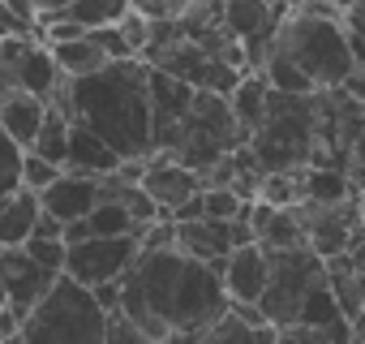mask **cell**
Masks as SVG:
<instances>
[{"label": "cell", "instance_id": "6da1fadb", "mask_svg": "<svg viewBox=\"0 0 365 344\" xmlns=\"http://www.w3.org/2000/svg\"><path fill=\"white\" fill-rule=\"evenodd\" d=\"M228 310L220 267L190 258L185 250H138L120 275V314L142 340H198Z\"/></svg>", "mask_w": 365, "mask_h": 344}, {"label": "cell", "instance_id": "7a4b0ae2", "mask_svg": "<svg viewBox=\"0 0 365 344\" xmlns=\"http://www.w3.org/2000/svg\"><path fill=\"white\" fill-rule=\"evenodd\" d=\"M48 103H56L69 121L95 129L120 159L150 155V65L142 56L108 61L82 78L61 74Z\"/></svg>", "mask_w": 365, "mask_h": 344}, {"label": "cell", "instance_id": "3957f363", "mask_svg": "<svg viewBox=\"0 0 365 344\" xmlns=\"http://www.w3.org/2000/svg\"><path fill=\"white\" fill-rule=\"evenodd\" d=\"M262 172L279 168H301L314 163L318 155V99L309 95H288V91H267V112L258 129L245 138Z\"/></svg>", "mask_w": 365, "mask_h": 344}, {"label": "cell", "instance_id": "277c9868", "mask_svg": "<svg viewBox=\"0 0 365 344\" xmlns=\"http://www.w3.org/2000/svg\"><path fill=\"white\" fill-rule=\"evenodd\" d=\"M103 327H108V310L99 305L95 288L61 271L52 288L26 310L22 340L26 344H103Z\"/></svg>", "mask_w": 365, "mask_h": 344}, {"label": "cell", "instance_id": "5b68a950", "mask_svg": "<svg viewBox=\"0 0 365 344\" xmlns=\"http://www.w3.org/2000/svg\"><path fill=\"white\" fill-rule=\"evenodd\" d=\"M271 52L301 65L314 78V86H339L348 78V69L356 65L348 35H344V18H322V14H305V9H288L279 18Z\"/></svg>", "mask_w": 365, "mask_h": 344}, {"label": "cell", "instance_id": "8992f818", "mask_svg": "<svg viewBox=\"0 0 365 344\" xmlns=\"http://www.w3.org/2000/svg\"><path fill=\"white\" fill-rule=\"evenodd\" d=\"M245 138H250V133H245L241 121L232 116L228 95H220V91H198V86H194V103H190V112H185V125H180L172 151H159V155H172V159H180V163H190L194 172H202L211 159L237 151Z\"/></svg>", "mask_w": 365, "mask_h": 344}, {"label": "cell", "instance_id": "52a82bcc", "mask_svg": "<svg viewBox=\"0 0 365 344\" xmlns=\"http://www.w3.org/2000/svg\"><path fill=\"white\" fill-rule=\"evenodd\" d=\"M267 263H271V275L258 297V310L279 331V327L297 323L305 293L327 280V258L301 241V246H267Z\"/></svg>", "mask_w": 365, "mask_h": 344}, {"label": "cell", "instance_id": "ba28073f", "mask_svg": "<svg viewBox=\"0 0 365 344\" xmlns=\"http://www.w3.org/2000/svg\"><path fill=\"white\" fill-rule=\"evenodd\" d=\"M61 69L39 35H0V99L14 95H52Z\"/></svg>", "mask_w": 365, "mask_h": 344}, {"label": "cell", "instance_id": "9c48e42d", "mask_svg": "<svg viewBox=\"0 0 365 344\" xmlns=\"http://www.w3.org/2000/svg\"><path fill=\"white\" fill-rule=\"evenodd\" d=\"M297 220L305 228V246L318 250L322 258H339L348 254L361 233H365V211L361 198H335V203H314V198H297Z\"/></svg>", "mask_w": 365, "mask_h": 344}, {"label": "cell", "instance_id": "30bf717a", "mask_svg": "<svg viewBox=\"0 0 365 344\" xmlns=\"http://www.w3.org/2000/svg\"><path fill=\"white\" fill-rule=\"evenodd\" d=\"M133 258H138V237L133 233H116V237L91 233L86 241H73L65 250V275H73L78 284L95 288V284L120 280Z\"/></svg>", "mask_w": 365, "mask_h": 344}, {"label": "cell", "instance_id": "8fae6325", "mask_svg": "<svg viewBox=\"0 0 365 344\" xmlns=\"http://www.w3.org/2000/svg\"><path fill=\"white\" fill-rule=\"evenodd\" d=\"M194 103V86L180 82L163 69H150V155L155 151H172L185 112Z\"/></svg>", "mask_w": 365, "mask_h": 344}, {"label": "cell", "instance_id": "7c38bea8", "mask_svg": "<svg viewBox=\"0 0 365 344\" xmlns=\"http://www.w3.org/2000/svg\"><path fill=\"white\" fill-rule=\"evenodd\" d=\"M56 275H61V271L35 263V258L26 254V246H0V284H5L9 305H14L22 318H26V310L52 288Z\"/></svg>", "mask_w": 365, "mask_h": 344}, {"label": "cell", "instance_id": "4fadbf2b", "mask_svg": "<svg viewBox=\"0 0 365 344\" xmlns=\"http://www.w3.org/2000/svg\"><path fill=\"white\" fill-rule=\"evenodd\" d=\"M142 190L159 203V211L163 216H172L180 203H185L190 194H198L202 190V177L190 168V163H180V159H172V155H146V163H142Z\"/></svg>", "mask_w": 365, "mask_h": 344}, {"label": "cell", "instance_id": "5bb4252c", "mask_svg": "<svg viewBox=\"0 0 365 344\" xmlns=\"http://www.w3.org/2000/svg\"><path fill=\"white\" fill-rule=\"evenodd\" d=\"M267 275H271V263H267V246L262 241L232 246L228 258L220 263V280H224L228 301H258L262 288H267Z\"/></svg>", "mask_w": 365, "mask_h": 344}, {"label": "cell", "instance_id": "9a60e30c", "mask_svg": "<svg viewBox=\"0 0 365 344\" xmlns=\"http://www.w3.org/2000/svg\"><path fill=\"white\" fill-rule=\"evenodd\" d=\"M99 198V177H91V172H69L61 168L56 177L39 190V207L52 211L56 220H78L95 207Z\"/></svg>", "mask_w": 365, "mask_h": 344}, {"label": "cell", "instance_id": "2e32d148", "mask_svg": "<svg viewBox=\"0 0 365 344\" xmlns=\"http://www.w3.org/2000/svg\"><path fill=\"white\" fill-rule=\"evenodd\" d=\"M232 246H237V237H232V220H211V216L176 220V250H185L190 258H202V263L220 267V263L228 258Z\"/></svg>", "mask_w": 365, "mask_h": 344}, {"label": "cell", "instance_id": "e0dca14e", "mask_svg": "<svg viewBox=\"0 0 365 344\" xmlns=\"http://www.w3.org/2000/svg\"><path fill=\"white\" fill-rule=\"evenodd\" d=\"M120 163V155L82 121H69V142H65V168L69 172H91V177H103Z\"/></svg>", "mask_w": 365, "mask_h": 344}, {"label": "cell", "instance_id": "ac0fdd59", "mask_svg": "<svg viewBox=\"0 0 365 344\" xmlns=\"http://www.w3.org/2000/svg\"><path fill=\"white\" fill-rule=\"evenodd\" d=\"M39 216V194L18 186L14 194H5V207H0V246H22L35 228Z\"/></svg>", "mask_w": 365, "mask_h": 344}, {"label": "cell", "instance_id": "d6986e66", "mask_svg": "<svg viewBox=\"0 0 365 344\" xmlns=\"http://www.w3.org/2000/svg\"><path fill=\"white\" fill-rule=\"evenodd\" d=\"M48 52H52V61H56V69H61L65 78H82V74H95L99 65H108L103 48H99L86 31L73 35V39H52Z\"/></svg>", "mask_w": 365, "mask_h": 344}, {"label": "cell", "instance_id": "ffe728a7", "mask_svg": "<svg viewBox=\"0 0 365 344\" xmlns=\"http://www.w3.org/2000/svg\"><path fill=\"white\" fill-rule=\"evenodd\" d=\"M267 78L258 74V69H245L241 78H237V86L228 91V108H232V116L241 121V129L245 133H254L258 129V121H262V112H267Z\"/></svg>", "mask_w": 365, "mask_h": 344}, {"label": "cell", "instance_id": "44dd1931", "mask_svg": "<svg viewBox=\"0 0 365 344\" xmlns=\"http://www.w3.org/2000/svg\"><path fill=\"white\" fill-rule=\"evenodd\" d=\"M48 99L43 95H14V99H0V125H5L22 146H31L39 121H43Z\"/></svg>", "mask_w": 365, "mask_h": 344}, {"label": "cell", "instance_id": "7402d4cb", "mask_svg": "<svg viewBox=\"0 0 365 344\" xmlns=\"http://www.w3.org/2000/svg\"><path fill=\"white\" fill-rule=\"evenodd\" d=\"M198 340H245V344H267V340H279V331L271 327V323H250L245 314H237L232 310V301H228V310L198 335Z\"/></svg>", "mask_w": 365, "mask_h": 344}, {"label": "cell", "instance_id": "603a6c76", "mask_svg": "<svg viewBox=\"0 0 365 344\" xmlns=\"http://www.w3.org/2000/svg\"><path fill=\"white\" fill-rule=\"evenodd\" d=\"M65 142H69V116L56 103H48L43 121H39V129H35V138H31L26 151H35V155H43V159H52V163L65 168Z\"/></svg>", "mask_w": 365, "mask_h": 344}, {"label": "cell", "instance_id": "cb8c5ba5", "mask_svg": "<svg viewBox=\"0 0 365 344\" xmlns=\"http://www.w3.org/2000/svg\"><path fill=\"white\" fill-rule=\"evenodd\" d=\"M258 74L267 78V86L288 91V95H309V91H318V86H314V78H309L301 65H292L288 56H279V52H267V61L258 65Z\"/></svg>", "mask_w": 365, "mask_h": 344}, {"label": "cell", "instance_id": "d4e9b609", "mask_svg": "<svg viewBox=\"0 0 365 344\" xmlns=\"http://www.w3.org/2000/svg\"><path fill=\"white\" fill-rule=\"evenodd\" d=\"M129 9V0H69V5L61 9V18L78 22L82 31L91 26H108V22H120V14ZM48 18V14H43Z\"/></svg>", "mask_w": 365, "mask_h": 344}, {"label": "cell", "instance_id": "484cf974", "mask_svg": "<svg viewBox=\"0 0 365 344\" xmlns=\"http://www.w3.org/2000/svg\"><path fill=\"white\" fill-rule=\"evenodd\" d=\"M86 220H91V233H99V237L133 233V216H129V207L116 203V198H95V207L86 211Z\"/></svg>", "mask_w": 365, "mask_h": 344}, {"label": "cell", "instance_id": "4316f807", "mask_svg": "<svg viewBox=\"0 0 365 344\" xmlns=\"http://www.w3.org/2000/svg\"><path fill=\"white\" fill-rule=\"evenodd\" d=\"M22 142L5 129V125H0V198H5V194H14L18 186H22Z\"/></svg>", "mask_w": 365, "mask_h": 344}, {"label": "cell", "instance_id": "83f0119b", "mask_svg": "<svg viewBox=\"0 0 365 344\" xmlns=\"http://www.w3.org/2000/svg\"><path fill=\"white\" fill-rule=\"evenodd\" d=\"M26 246V254L35 258V263H43V267H52V271H65V237H26L22 241Z\"/></svg>", "mask_w": 365, "mask_h": 344}, {"label": "cell", "instance_id": "f1b7e54d", "mask_svg": "<svg viewBox=\"0 0 365 344\" xmlns=\"http://www.w3.org/2000/svg\"><path fill=\"white\" fill-rule=\"evenodd\" d=\"M61 172V163H52V159H43V155H35V151H22V186L26 190H43L52 177Z\"/></svg>", "mask_w": 365, "mask_h": 344}, {"label": "cell", "instance_id": "f546056e", "mask_svg": "<svg viewBox=\"0 0 365 344\" xmlns=\"http://www.w3.org/2000/svg\"><path fill=\"white\" fill-rule=\"evenodd\" d=\"M116 26H120L125 44L133 48V56H142V48H146V39H150V18H146V14H138V9H125Z\"/></svg>", "mask_w": 365, "mask_h": 344}, {"label": "cell", "instance_id": "4dcf8cb0", "mask_svg": "<svg viewBox=\"0 0 365 344\" xmlns=\"http://www.w3.org/2000/svg\"><path fill=\"white\" fill-rule=\"evenodd\" d=\"M86 35H91V39H95L99 48H103V56H108V61H120V56H133V48L125 44V35H120V26H116V22H108V26H91Z\"/></svg>", "mask_w": 365, "mask_h": 344}, {"label": "cell", "instance_id": "1f68e13d", "mask_svg": "<svg viewBox=\"0 0 365 344\" xmlns=\"http://www.w3.org/2000/svg\"><path fill=\"white\" fill-rule=\"evenodd\" d=\"M185 5H190V0H129V9L146 14L150 22H176Z\"/></svg>", "mask_w": 365, "mask_h": 344}, {"label": "cell", "instance_id": "d6a6232c", "mask_svg": "<svg viewBox=\"0 0 365 344\" xmlns=\"http://www.w3.org/2000/svg\"><path fill=\"white\" fill-rule=\"evenodd\" d=\"M348 177H352V186L361 190L365 186V121L356 125V133H352V142H348Z\"/></svg>", "mask_w": 365, "mask_h": 344}, {"label": "cell", "instance_id": "836d02e7", "mask_svg": "<svg viewBox=\"0 0 365 344\" xmlns=\"http://www.w3.org/2000/svg\"><path fill=\"white\" fill-rule=\"evenodd\" d=\"M9 340H22V314L14 305L0 310V344H9Z\"/></svg>", "mask_w": 365, "mask_h": 344}, {"label": "cell", "instance_id": "e575fe53", "mask_svg": "<svg viewBox=\"0 0 365 344\" xmlns=\"http://www.w3.org/2000/svg\"><path fill=\"white\" fill-rule=\"evenodd\" d=\"M95 297L103 310H120V280H108V284H95Z\"/></svg>", "mask_w": 365, "mask_h": 344}, {"label": "cell", "instance_id": "d590c367", "mask_svg": "<svg viewBox=\"0 0 365 344\" xmlns=\"http://www.w3.org/2000/svg\"><path fill=\"white\" fill-rule=\"evenodd\" d=\"M31 5H35V9H39V18H43V14H61L69 0H31Z\"/></svg>", "mask_w": 365, "mask_h": 344}, {"label": "cell", "instance_id": "8d00e7d4", "mask_svg": "<svg viewBox=\"0 0 365 344\" xmlns=\"http://www.w3.org/2000/svg\"><path fill=\"white\" fill-rule=\"evenodd\" d=\"M352 335H365V314H361V318H352Z\"/></svg>", "mask_w": 365, "mask_h": 344}, {"label": "cell", "instance_id": "74e56055", "mask_svg": "<svg viewBox=\"0 0 365 344\" xmlns=\"http://www.w3.org/2000/svg\"><path fill=\"white\" fill-rule=\"evenodd\" d=\"M9 305V297H5V284H0V310H5Z\"/></svg>", "mask_w": 365, "mask_h": 344}]
</instances>
